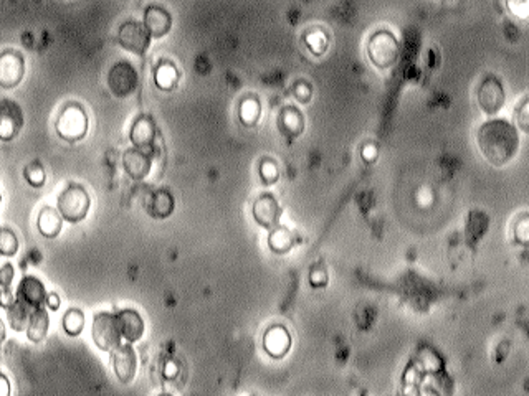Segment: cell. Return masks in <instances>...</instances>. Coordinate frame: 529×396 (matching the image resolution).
<instances>
[{
    "label": "cell",
    "mask_w": 529,
    "mask_h": 396,
    "mask_svg": "<svg viewBox=\"0 0 529 396\" xmlns=\"http://www.w3.org/2000/svg\"><path fill=\"white\" fill-rule=\"evenodd\" d=\"M91 200L85 187L70 183L58 197V212L70 223H78L88 215Z\"/></svg>",
    "instance_id": "277c9868"
},
{
    "label": "cell",
    "mask_w": 529,
    "mask_h": 396,
    "mask_svg": "<svg viewBox=\"0 0 529 396\" xmlns=\"http://www.w3.org/2000/svg\"><path fill=\"white\" fill-rule=\"evenodd\" d=\"M278 126L281 132H285L286 136L291 137L300 136L303 129H305V117H303V114L296 109V107L286 106L285 109L280 112Z\"/></svg>",
    "instance_id": "44dd1931"
},
{
    "label": "cell",
    "mask_w": 529,
    "mask_h": 396,
    "mask_svg": "<svg viewBox=\"0 0 529 396\" xmlns=\"http://www.w3.org/2000/svg\"><path fill=\"white\" fill-rule=\"evenodd\" d=\"M93 341L103 352H112L121 346V323L116 314L100 312L93 321Z\"/></svg>",
    "instance_id": "5b68a950"
},
{
    "label": "cell",
    "mask_w": 529,
    "mask_h": 396,
    "mask_svg": "<svg viewBox=\"0 0 529 396\" xmlns=\"http://www.w3.org/2000/svg\"><path fill=\"white\" fill-rule=\"evenodd\" d=\"M30 314H32V307L27 306L23 301H20V299H15L12 304L7 307L9 322L15 332L27 331Z\"/></svg>",
    "instance_id": "603a6c76"
},
{
    "label": "cell",
    "mask_w": 529,
    "mask_h": 396,
    "mask_svg": "<svg viewBox=\"0 0 529 396\" xmlns=\"http://www.w3.org/2000/svg\"><path fill=\"white\" fill-rule=\"evenodd\" d=\"M83 327H85L83 312L78 311V309H70L63 317L65 332L71 337H76V336H80L81 331H83Z\"/></svg>",
    "instance_id": "4316f807"
},
{
    "label": "cell",
    "mask_w": 529,
    "mask_h": 396,
    "mask_svg": "<svg viewBox=\"0 0 529 396\" xmlns=\"http://www.w3.org/2000/svg\"><path fill=\"white\" fill-rule=\"evenodd\" d=\"M367 56L379 70L392 68L400 56V45L394 33L387 30H379L371 35L367 42Z\"/></svg>",
    "instance_id": "3957f363"
},
{
    "label": "cell",
    "mask_w": 529,
    "mask_h": 396,
    "mask_svg": "<svg viewBox=\"0 0 529 396\" xmlns=\"http://www.w3.org/2000/svg\"><path fill=\"white\" fill-rule=\"evenodd\" d=\"M281 215L280 205L276 202L273 195L265 193L255 200L253 203V218L256 223L263 228H271L278 223Z\"/></svg>",
    "instance_id": "7c38bea8"
},
{
    "label": "cell",
    "mask_w": 529,
    "mask_h": 396,
    "mask_svg": "<svg viewBox=\"0 0 529 396\" xmlns=\"http://www.w3.org/2000/svg\"><path fill=\"white\" fill-rule=\"evenodd\" d=\"M37 226L38 231L45 236V238H56L61 231V226H63V217H61L58 210L45 207L38 215Z\"/></svg>",
    "instance_id": "ffe728a7"
},
{
    "label": "cell",
    "mask_w": 529,
    "mask_h": 396,
    "mask_svg": "<svg viewBox=\"0 0 529 396\" xmlns=\"http://www.w3.org/2000/svg\"><path fill=\"white\" fill-rule=\"evenodd\" d=\"M23 126V112L12 100H0V141L9 142L19 136Z\"/></svg>",
    "instance_id": "9c48e42d"
},
{
    "label": "cell",
    "mask_w": 529,
    "mask_h": 396,
    "mask_svg": "<svg viewBox=\"0 0 529 396\" xmlns=\"http://www.w3.org/2000/svg\"><path fill=\"white\" fill-rule=\"evenodd\" d=\"M293 243H295V240H293L291 231L288 228H285V226H278V228H275L270 233L268 245L275 253H280V255L288 253V251L293 248Z\"/></svg>",
    "instance_id": "cb8c5ba5"
},
{
    "label": "cell",
    "mask_w": 529,
    "mask_h": 396,
    "mask_svg": "<svg viewBox=\"0 0 529 396\" xmlns=\"http://www.w3.org/2000/svg\"><path fill=\"white\" fill-rule=\"evenodd\" d=\"M23 176L32 187H42V185L45 183V171L38 162L28 164V166L25 167Z\"/></svg>",
    "instance_id": "f546056e"
},
{
    "label": "cell",
    "mask_w": 529,
    "mask_h": 396,
    "mask_svg": "<svg viewBox=\"0 0 529 396\" xmlns=\"http://www.w3.org/2000/svg\"><path fill=\"white\" fill-rule=\"evenodd\" d=\"M149 213L154 218H167L174 212V198L167 190H157L149 200Z\"/></svg>",
    "instance_id": "7402d4cb"
},
{
    "label": "cell",
    "mask_w": 529,
    "mask_h": 396,
    "mask_svg": "<svg viewBox=\"0 0 529 396\" xmlns=\"http://www.w3.org/2000/svg\"><path fill=\"white\" fill-rule=\"evenodd\" d=\"M121 323V333L127 342H137L145 333V322L140 314L132 309H125L117 314Z\"/></svg>",
    "instance_id": "ac0fdd59"
},
{
    "label": "cell",
    "mask_w": 529,
    "mask_h": 396,
    "mask_svg": "<svg viewBox=\"0 0 529 396\" xmlns=\"http://www.w3.org/2000/svg\"><path fill=\"white\" fill-rule=\"evenodd\" d=\"M508 9L511 10V14L518 15L520 18H526L529 14V0H506Z\"/></svg>",
    "instance_id": "836d02e7"
},
{
    "label": "cell",
    "mask_w": 529,
    "mask_h": 396,
    "mask_svg": "<svg viewBox=\"0 0 529 396\" xmlns=\"http://www.w3.org/2000/svg\"><path fill=\"white\" fill-rule=\"evenodd\" d=\"M12 281H14V266L4 264V267H0V286L10 287Z\"/></svg>",
    "instance_id": "8d00e7d4"
},
{
    "label": "cell",
    "mask_w": 529,
    "mask_h": 396,
    "mask_svg": "<svg viewBox=\"0 0 529 396\" xmlns=\"http://www.w3.org/2000/svg\"><path fill=\"white\" fill-rule=\"evenodd\" d=\"M515 238H516V241H520V243H523V245L528 243V240H529V218H528V215H521L520 220L516 221Z\"/></svg>",
    "instance_id": "1f68e13d"
},
{
    "label": "cell",
    "mask_w": 529,
    "mask_h": 396,
    "mask_svg": "<svg viewBox=\"0 0 529 396\" xmlns=\"http://www.w3.org/2000/svg\"><path fill=\"white\" fill-rule=\"evenodd\" d=\"M179 80L177 70L172 65L164 63L156 70V85L164 91H171L176 88Z\"/></svg>",
    "instance_id": "484cf974"
},
{
    "label": "cell",
    "mask_w": 529,
    "mask_h": 396,
    "mask_svg": "<svg viewBox=\"0 0 529 396\" xmlns=\"http://www.w3.org/2000/svg\"><path fill=\"white\" fill-rule=\"evenodd\" d=\"M122 166L132 180H142L151 171V157L141 149H130L122 157Z\"/></svg>",
    "instance_id": "2e32d148"
},
{
    "label": "cell",
    "mask_w": 529,
    "mask_h": 396,
    "mask_svg": "<svg viewBox=\"0 0 529 396\" xmlns=\"http://www.w3.org/2000/svg\"><path fill=\"white\" fill-rule=\"evenodd\" d=\"M145 27L151 37H164L172 27V18L166 9L151 5L145 12Z\"/></svg>",
    "instance_id": "9a60e30c"
},
{
    "label": "cell",
    "mask_w": 529,
    "mask_h": 396,
    "mask_svg": "<svg viewBox=\"0 0 529 396\" xmlns=\"http://www.w3.org/2000/svg\"><path fill=\"white\" fill-rule=\"evenodd\" d=\"M47 306L51 309V311H56V309L60 307V297L56 294H48L47 296Z\"/></svg>",
    "instance_id": "60d3db41"
},
{
    "label": "cell",
    "mask_w": 529,
    "mask_h": 396,
    "mask_svg": "<svg viewBox=\"0 0 529 396\" xmlns=\"http://www.w3.org/2000/svg\"><path fill=\"white\" fill-rule=\"evenodd\" d=\"M112 368L121 383H130L136 377L137 357L131 346H120L112 350Z\"/></svg>",
    "instance_id": "8fae6325"
},
{
    "label": "cell",
    "mask_w": 529,
    "mask_h": 396,
    "mask_svg": "<svg viewBox=\"0 0 529 396\" xmlns=\"http://www.w3.org/2000/svg\"><path fill=\"white\" fill-rule=\"evenodd\" d=\"M476 97H478V105L486 114H496L505 106V90L503 85L493 76H488L480 83L478 90H476Z\"/></svg>",
    "instance_id": "30bf717a"
},
{
    "label": "cell",
    "mask_w": 529,
    "mask_h": 396,
    "mask_svg": "<svg viewBox=\"0 0 529 396\" xmlns=\"http://www.w3.org/2000/svg\"><path fill=\"white\" fill-rule=\"evenodd\" d=\"M265 352L273 358H281L288 353L291 347V337L288 331L281 326H275L265 332L263 337Z\"/></svg>",
    "instance_id": "5bb4252c"
},
{
    "label": "cell",
    "mask_w": 529,
    "mask_h": 396,
    "mask_svg": "<svg viewBox=\"0 0 529 396\" xmlns=\"http://www.w3.org/2000/svg\"><path fill=\"white\" fill-rule=\"evenodd\" d=\"M140 78L137 71L130 61L121 60L108 73V88L116 97H126L136 91Z\"/></svg>",
    "instance_id": "8992f818"
},
{
    "label": "cell",
    "mask_w": 529,
    "mask_h": 396,
    "mask_svg": "<svg viewBox=\"0 0 529 396\" xmlns=\"http://www.w3.org/2000/svg\"><path fill=\"white\" fill-rule=\"evenodd\" d=\"M25 75V60L20 51L5 50L0 53V86L12 90L20 85Z\"/></svg>",
    "instance_id": "52a82bcc"
},
{
    "label": "cell",
    "mask_w": 529,
    "mask_h": 396,
    "mask_svg": "<svg viewBox=\"0 0 529 396\" xmlns=\"http://www.w3.org/2000/svg\"><path fill=\"white\" fill-rule=\"evenodd\" d=\"M117 40H120L122 48L136 55H145L149 45H151V35H149L145 25H141L140 22L122 23Z\"/></svg>",
    "instance_id": "ba28073f"
},
{
    "label": "cell",
    "mask_w": 529,
    "mask_h": 396,
    "mask_svg": "<svg viewBox=\"0 0 529 396\" xmlns=\"http://www.w3.org/2000/svg\"><path fill=\"white\" fill-rule=\"evenodd\" d=\"M48 327H50V319H48L47 311L42 307L33 309L32 314H30L28 326H27L28 341L33 343H40L42 341H45V337H47V333H48Z\"/></svg>",
    "instance_id": "d6986e66"
},
{
    "label": "cell",
    "mask_w": 529,
    "mask_h": 396,
    "mask_svg": "<svg viewBox=\"0 0 529 396\" xmlns=\"http://www.w3.org/2000/svg\"><path fill=\"white\" fill-rule=\"evenodd\" d=\"M17 299L23 301L32 309L42 307L43 302L47 301V291H45L43 282L33 276H25L17 287Z\"/></svg>",
    "instance_id": "4fadbf2b"
},
{
    "label": "cell",
    "mask_w": 529,
    "mask_h": 396,
    "mask_svg": "<svg viewBox=\"0 0 529 396\" xmlns=\"http://www.w3.org/2000/svg\"><path fill=\"white\" fill-rule=\"evenodd\" d=\"M260 114H261V106L256 97H246V100L241 101L240 121L243 122L245 126H248V127L255 126L260 119Z\"/></svg>",
    "instance_id": "d4e9b609"
},
{
    "label": "cell",
    "mask_w": 529,
    "mask_h": 396,
    "mask_svg": "<svg viewBox=\"0 0 529 396\" xmlns=\"http://www.w3.org/2000/svg\"><path fill=\"white\" fill-rule=\"evenodd\" d=\"M293 95L300 102H308L311 97V88L308 86L305 81H298V83L293 86Z\"/></svg>",
    "instance_id": "d590c367"
},
{
    "label": "cell",
    "mask_w": 529,
    "mask_h": 396,
    "mask_svg": "<svg viewBox=\"0 0 529 396\" xmlns=\"http://www.w3.org/2000/svg\"><path fill=\"white\" fill-rule=\"evenodd\" d=\"M515 116H516V122H518V126H520V129L523 132H528L529 131V101L528 100H523L520 107H518L515 112Z\"/></svg>",
    "instance_id": "d6a6232c"
},
{
    "label": "cell",
    "mask_w": 529,
    "mask_h": 396,
    "mask_svg": "<svg viewBox=\"0 0 529 396\" xmlns=\"http://www.w3.org/2000/svg\"><path fill=\"white\" fill-rule=\"evenodd\" d=\"M19 251V240L12 230L0 228V255L14 256Z\"/></svg>",
    "instance_id": "f1b7e54d"
},
{
    "label": "cell",
    "mask_w": 529,
    "mask_h": 396,
    "mask_svg": "<svg viewBox=\"0 0 529 396\" xmlns=\"http://www.w3.org/2000/svg\"><path fill=\"white\" fill-rule=\"evenodd\" d=\"M305 42L315 55H323L325 53L326 46H328V37L326 33L323 32L320 28H313L305 35Z\"/></svg>",
    "instance_id": "83f0119b"
},
{
    "label": "cell",
    "mask_w": 529,
    "mask_h": 396,
    "mask_svg": "<svg viewBox=\"0 0 529 396\" xmlns=\"http://www.w3.org/2000/svg\"><path fill=\"white\" fill-rule=\"evenodd\" d=\"M260 176L265 183H268V185L275 183L280 177L278 166H276L271 159H265V161H261L260 164Z\"/></svg>",
    "instance_id": "4dcf8cb0"
},
{
    "label": "cell",
    "mask_w": 529,
    "mask_h": 396,
    "mask_svg": "<svg viewBox=\"0 0 529 396\" xmlns=\"http://www.w3.org/2000/svg\"><path fill=\"white\" fill-rule=\"evenodd\" d=\"M10 395V383L5 375L0 373V396H9Z\"/></svg>",
    "instance_id": "ab89813d"
},
{
    "label": "cell",
    "mask_w": 529,
    "mask_h": 396,
    "mask_svg": "<svg viewBox=\"0 0 529 396\" xmlns=\"http://www.w3.org/2000/svg\"><path fill=\"white\" fill-rule=\"evenodd\" d=\"M56 132L66 142L81 141L88 132V116L78 102H68L56 119Z\"/></svg>",
    "instance_id": "7a4b0ae2"
},
{
    "label": "cell",
    "mask_w": 529,
    "mask_h": 396,
    "mask_svg": "<svg viewBox=\"0 0 529 396\" xmlns=\"http://www.w3.org/2000/svg\"><path fill=\"white\" fill-rule=\"evenodd\" d=\"M15 299H14V294L12 291L9 289V287H4L2 291H0V307L7 309L10 304H12Z\"/></svg>",
    "instance_id": "f35d334b"
},
{
    "label": "cell",
    "mask_w": 529,
    "mask_h": 396,
    "mask_svg": "<svg viewBox=\"0 0 529 396\" xmlns=\"http://www.w3.org/2000/svg\"><path fill=\"white\" fill-rule=\"evenodd\" d=\"M4 341H5V326H4V322L0 321V346H2Z\"/></svg>",
    "instance_id": "b9f144b4"
},
{
    "label": "cell",
    "mask_w": 529,
    "mask_h": 396,
    "mask_svg": "<svg viewBox=\"0 0 529 396\" xmlns=\"http://www.w3.org/2000/svg\"><path fill=\"white\" fill-rule=\"evenodd\" d=\"M310 281H311V284L315 286V287L325 286L326 282H328V272H326L325 267H323V266H315V267H313V271H311V274H310Z\"/></svg>",
    "instance_id": "e575fe53"
},
{
    "label": "cell",
    "mask_w": 529,
    "mask_h": 396,
    "mask_svg": "<svg viewBox=\"0 0 529 396\" xmlns=\"http://www.w3.org/2000/svg\"><path fill=\"white\" fill-rule=\"evenodd\" d=\"M362 159L366 162H374L377 159V147L374 146V144H366V146L362 147Z\"/></svg>",
    "instance_id": "74e56055"
},
{
    "label": "cell",
    "mask_w": 529,
    "mask_h": 396,
    "mask_svg": "<svg viewBox=\"0 0 529 396\" xmlns=\"http://www.w3.org/2000/svg\"><path fill=\"white\" fill-rule=\"evenodd\" d=\"M156 139V124L149 116H141L131 127V142L137 149H149L154 146Z\"/></svg>",
    "instance_id": "e0dca14e"
},
{
    "label": "cell",
    "mask_w": 529,
    "mask_h": 396,
    "mask_svg": "<svg viewBox=\"0 0 529 396\" xmlns=\"http://www.w3.org/2000/svg\"><path fill=\"white\" fill-rule=\"evenodd\" d=\"M478 146L488 162L501 167L516 156L520 137L510 122L503 119L488 121L478 131Z\"/></svg>",
    "instance_id": "6da1fadb"
}]
</instances>
